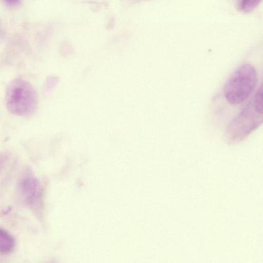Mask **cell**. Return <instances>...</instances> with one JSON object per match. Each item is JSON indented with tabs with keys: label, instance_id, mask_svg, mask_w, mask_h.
Masks as SVG:
<instances>
[{
	"label": "cell",
	"instance_id": "6da1fadb",
	"mask_svg": "<svg viewBox=\"0 0 263 263\" xmlns=\"http://www.w3.org/2000/svg\"><path fill=\"white\" fill-rule=\"evenodd\" d=\"M37 102L36 91L27 80L18 77L8 84L5 103L10 113L17 116L32 115L37 108Z\"/></svg>",
	"mask_w": 263,
	"mask_h": 263
},
{
	"label": "cell",
	"instance_id": "7a4b0ae2",
	"mask_svg": "<svg viewBox=\"0 0 263 263\" xmlns=\"http://www.w3.org/2000/svg\"><path fill=\"white\" fill-rule=\"evenodd\" d=\"M257 76L251 64H242L227 80L223 88L227 101L232 105L245 101L253 92L257 84Z\"/></svg>",
	"mask_w": 263,
	"mask_h": 263
},
{
	"label": "cell",
	"instance_id": "3957f363",
	"mask_svg": "<svg viewBox=\"0 0 263 263\" xmlns=\"http://www.w3.org/2000/svg\"><path fill=\"white\" fill-rule=\"evenodd\" d=\"M263 107L257 105L252 99L233 118L226 132V139L229 144L243 141L259 126L263 120Z\"/></svg>",
	"mask_w": 263,
	"mask_h": 263
},
{
	"label": "cell",
	"instance_id": "277c9868",
	"mask_svg": "<svg viewBox=\"0 0 263 263\" xmlns=\"http://www.w3.org/2000/svg\"><path fill=\"white\" fill-rule=\"evenodd\" d=\"M19 189L27 205L36 210L41 201V188L36 178L30 173L25 174L21 179Z\"/></svg>",
	"mask_w": 263,
	"mask_h": 263
},
{
	"label": "cell",
	"instance_id": "5b68a950",
	"mask_svg": "<svg viewBox=\"0 0 263 263\" xmlns=\"http://www.w3.org/2000/svg\"><path fill=\"white\" fill-rule=\"evenodd\" d=\"M15 246V240L12 236L5 230L0 228V253H10Z\"/></svg>",
	"mask_w": 263,
	"mask_h": 263
},
{
	"label": "cell",
	"instance_id": "8992f818",
	"mask_svg": "<svg viewBox=\"0 0 263 263\" xmlns=\"http://www.w3.org/2000/svg\"><path fill=\"white\" fill-rule=\"evenodd\" d=\"M262 0H241L239 8L241 12L246 13L253 11L260 3Z\"/></svg>",
	"mask_w": 263,
	"mask_h": 263
},
{
	"label": "cell",
	"instance_id": "52a82bcc",
	"mask_svg": "<svg viewBox=\"0 0 263 263\" xmlns=\"http://www.w3.org/2000/svg\"><path fill=\"white\" fill-rule=\"evenodd\" d=\"M9 6L14 7L20 3V0H3Z\"/></svg>",
	"mask_w": 263,
	"mask_h": 263
}]
</instances>
